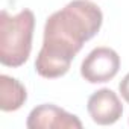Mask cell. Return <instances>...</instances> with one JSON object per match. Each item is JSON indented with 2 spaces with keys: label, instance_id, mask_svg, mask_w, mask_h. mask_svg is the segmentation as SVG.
I'll return each mask as SVG.
<instances>
[{
  "label": "cell",
  "instance_id": "5",
  "mask_svg": "<svg viewBox=\"0 0 129 129\" xmlns=\"http://www.w3.org/2000/svg\"><path fill=\"white\" fill-rule=\"evenodd\" d=\"M87 109L91 120L102 126L115 123L123 114V106L118 96L109 88H102L93 93L88 99Z\"/></svg>",
  "mask_w": 129,
  "mask_h": 129
},
{
  "label": "cell",
  "instance_id": "1",
  "mask_svg": "<svg viewBox=\"0 0 129 129\" xmlns=\"http://www.w3.org/2000/svg\"><path fill=\"white\" fill-rule=\"evenodd\" d=\"M103 14L90 0H73L61 11L52 14L44 26L43 47L35 61V70L41 78L64 76L84 43L100 29Z\"/></svg>",
  "mask_w": 129,
  "mask_h": 129
},
{
  "label": "cell",
  "instance_id": "7",
  "mask_svg": "<svg viewBox=\"0 0 129 129\" xmlns=\"http://www.w3.org/2000/svg\"><path fill=\"white\" fill-rule=\"evenodd\" d=\"M118 90H120L121 97L129 103V73L121 79V82H120V85H118Z\"/></svg>",
  "mask_w": 129,
  "mask_h": 129
},
{
  "label": "cell",
  "instance_id": "2",
  "mask_svg": "<svg viewBox=\"0 0 129 129\" xmlns=\"http://www.w3.org/2000/svg\"><path fill=\"white\" fill-rule=\"evenodd\" d=\"M35 15L23 9L17 15L6 11L0 14V62L6 67H20L27 61L32 50Z\"/></svg>",
  "mask_w": 129,
  "mask_h": 129
},
{
  "label": "cell",
  "instance_id": "6",
  "mask_svg": "<svg viewBox=\"0 0 129 129\" xmlns=\"http://www.w3.org/2000/svg\"><path fill=\"white\" fill-rule=\"evenodd\" d=\"M27 99L26 88L14 78L0 76V109L9 112L20 109Z\"/></svg>",
  "mask_w": 129,
  "mask_h": 129
},
{
  "label": "cell",
  "instance_id": "4",
  "mask_svg": "<svg viewBox=\"0 0 129 129\" xmlns=\"http://www.w3.org/2000/svg\"><path fill=\"white\" fill-rule=\"evenodd\" d=\"M26 126L29 129H81L82 121L56 105L44 103L30 111Z\"/></svg>",
  "mask_w": 129,
  "mask_h": 129
},
{
  "label": "cell",
  "instance_id": "3",
  "mask_svg": "<svg viewBox=\"0 0 129 129\" xmlns=\"http://www.w3.org/2000/svg\"><path fill=\"white\" fill-rule=\"evenodd\" d=\"M120 69V56L109 47L91 50L82 61L81 75L90 84H103L111 81Z\"/></svg>",
  "mask_w": 129,
  "mask_h": 129
}]
</instances>
